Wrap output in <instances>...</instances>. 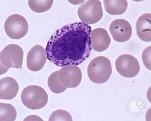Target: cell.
Segmentation results:
<instances>
[{
    "label": "cell",
    "instance_id": "1",
    "mask_svg": "<svg viewBox=\"0 0 151 121\" xmlns=\"http://www.w3.org/2000/svg\"><path fill=\"white\" fill-rule=\"evenodd\" d=\"M91 31L83 22L69 23L58 29L46 46L49 61L59 67L81 64L91 54Z\"/></svg>",
    "mask_w": 151,
    "mask_h": 121
},
{
    "label": "cell",
    "instance_id": "2",
    "mask_svg": "<svg viewBox=\"0 0 151 121\" xmlns=\"http://www.w3.org/2000/svg\"><path fill=\"white\" fill-rule=\"evenodd\" d=\"M87 70L88 75L92 82L103 84L106 83L111 76V63L108 58L99 56L91 60Z\"/></svg>",
    "mask_w": 151,
    "mask_h": 121
},
{
    "label": "cell",
    "instance_id": "3",
    "mask_svg": "<svg viewBox=\"0 0 151 121\" xmlns=\"http://www.w3.org/2000/svg\"><path fill=\"white\" fill-rule=\"evenodd\" d=\"M21 98L22 104L29 109L39 110L47 104L48 95L42 88L32 85L23 89Z\"/></svg>",
    "mask_w": 151,
    "mask_h": 121
},
{
    "label": "cell",
    "instance_id": "4",
    "mask_svg": "<svg viewBox=\"0 0 151 121\" xmlns=\"http://www.w3.org/2000/svg\"><path fill=\"white\" fill-rule=\"evenodd\" d=\"M24 51L16 44H10L2 50L0 54L1 74L6 73L10 68L22 69Z\"/></svg>",
    "mask_w": 151,
    "mask_h": 121
},
{
    "label": "cell",
    "instance_id": "5",
    "mask_svg": "<svg viewBox=\"0 0 151 121\" xmlns=\"http://www.w3.org/2000/svg\"><path fill=\"white\" fill-rule=\"evenodd\" d=\"M78 16L82 22L88 25L98 22L103 16L102 4L99 0H89L78 9Z\"/></svg>",
    "mask_w": 151,
    "mask_h": 121
},
{
    "label": "cell",
    "instance_id": "6",
    "mask_svg": "<svg viewBox=\"0 0 151 121\" xmlns=\"http://www.w3.org/2000/svg\"><path fill=\"white\" fill-rule=\"evenodd\" d=\"M29 24L24 16L18 15H12L7 18L4 23V30L11 39H20L28 32Z\"/></svg>",
    "mask_w": 151,
    "mask_h": 121
},
{
    "label": "cell",
    "instance_id": "7",
    "mask_svg": "<svg viewBox=\"0 0 151 121\" xmlns=\"http://www.w3.org/2000/svg\"><path fill=\"white\" fill-rule=\"evenodd\" d=\"M116 67L119 73L126 78L135 77L140 69L138 60L130 54L120 56L116 61Z\"/></svg>",
    "mask_w": 151,
    "mask_h": 121
},
{
    "label": "cell",
    "instance_id": "8",
    "mask_svg": "<svg viewBox=\"0 0 151 121\" xmlns=\"http://www.w3.org/2000/svg\"><path fill=\"white\" fill-rule=\"evenodd\" d=\"M59 78L67 88H76L82 81V71L77 66H65L59 70Z\"/></svg>",
    "mask_w": 151,
    "mask_h": 121
},
{
    "label": "cell",
    "instance_id": "9",
    "mask_svg": "<svg viewBox=\"0 0 151 121\" xmlns=\"http://www.w3.org/2000/svg\"><path fill=\"white\" fill-rule=\"evenodd\" d=\"M109 31L113 39L118 42L128 41L131 37L132 28L130 23L125 19L113 21L109 26Z\"/></svg>",
    "mask_w": 151,
    "mask_h": 121
},
{
    "label": "cell",
    "instance_id": "10",
    "mask_svg": "<svg viewBox=\"0 0 151 121\" xmlns=\"http://www.w3.org/2000/svg\"><path fill=\"white\" fill-rule=\"evenodd\" d=\"M47 58V53L43 46L40 45L33 46L27 54V68L34 72L41 70L46 63Z\"/></svg>",
    "mask_w": 151,
    "mask_h": 121
},
{
    "label": "cell",
    "instance_id": "11",
    "mask_svg": "<svg viewBox=\"0 0 151 121\" xmlns=\"http://www.w3.org/2000/svg\"><path fill=\"white\" fill-rule=\"evenodd\" d=\"M90 38L91 48L97 52L106 50L111 43L109 36L107 31L103 28H97L92 30Z\"/></svg>",
    "mask_w": 151,
    "mask_h": 121
},
{
    "label": "cell",
    "instance_id": "12",
    "mask_svg": "<svg viewBox=\"0 0 151 121\" xmlns=\"http://www.w3.org/2000/svg\"><path fill=\"white\" fill-rule=\"evenodd\" d=\"M19 85L17 80L12 77H4L0 80V99H14L18 92Z\"/></svg>",
    "mask_w": 151,
    "mask_h": 121
},
{
    "label": "cell",
    "instance_id": "13",
    "mask_svg": "<svg viewBox=\"0 0 151 121\" xmlns=\"http://www.w3.org/2000/svg\"><path fill=\"white\" fill-rule=\"evenodd\" d=\"M151 14H145L138 19L136 30L138 37L144 42L151 41Z\"/></svg>",
    "mask_w": 151,
    "mask_h": 121
},
{
    "label": "cell",
    "instance_id": "14",
    "mask_svg": "<svg viewBox=\"0 0 151 121\" xmlns=\"http://www.w3.org/2000/svg\"><path fill=\"white\" fill-rule=\"evenodd\" d=\"M104 3L105 10L111 15H122L128 8V1L126 0H105Z\"/></svg>",
    "mask_w": 151,
    "mask_h": 121
},
{
    "label": "cell",
    "instance_id": "15",
    "mask_svg": "<svg viewBox=\"0 0 151 121\" xmlns=\"http://www.w3.org/2000/svg\"><path fill=\"white\" fill-rule=\"evenodd\" d=\"M48 86L50 90L55 93H60L67 90V88L59 80V70L53 72L49 76L48 78Z\"/></svg>",
    "mask_w": 151,
    "mask_h": 121
},
{
    "label": "cell",
    "instance_id": "16",
    "mask_svg": "<svg viewBox=\"0 0 151 121\" xmlns=\"http://www.w3.org/2000/svg\"><path fill=\"white\" fill-rule=\"evenodd\" d=\"M15 108L10 104L0 103V120L14 121L17 118Z\"/></svg>",
    "mask_w": 151,
    "mask_h": 121
},
{
    "label": "cell",
    "instance_id": "17",
    "mask_svg": "<svg viewBox=\"0 0 151 121\" xmlns=\"http://www.w3.org/2000/svg\"><path fill=\"white\" fill-rule=\"evenodd\" d=\"M53 4V0H43V1L29 0L28 1L29 7L36 13H42L50 10L52 8Z\"/></svg>",
    "mask_w": 151,
    "mask_h": 121
},
{
    "label": "cell",
    "instance_id": "18",
    "mask_svg": "<svg viewBox=\"0 0 151 121\" xmlns=\"http://www.w3.org/2000/svg\"><path fill=\"white\" fill-rule=\"evenodd\" d=\"M71 115L64 110H58L52 113L50 116L49 121H72Z\"/></svg>",
    "mask_w": 151,
    "mask_h": 121
},
{
    "label": "cell",
    "instance_id": "19",
    "mask_svg": "<svg viewBox=\"0 0 151 121\" xmlns=\"http://www.w3.org/2000/svg\"><path fill=\"white\" fill-rule=\"evenodd\" d=\"M150 52H151V46H149L144 50L142 54L143 62L147 69L151 70L150 68Z\"/></svg>",
    "mask_w": 151,
    "mask_h": 121
}]
</instances>
